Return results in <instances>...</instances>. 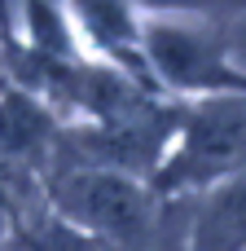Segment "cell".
I'll return each mask as SVG.
<instances>
[{
  "mask_svg": "<svg viewBox=\"0 0 246 251\" xmlns=\"http://www.w3.org/2000/svg\"><path fill=\"white\" fill-rule=\"evenodd\" d=\"M62 119L26 88L0 93V163L22 168L31 176H44L57 159Z\"/></svg>",
  "mask_w": 246,
  "mask_h": 251,
  "instance_id": "obj_4",
  "label": "cell"
},
{
  "mask_svg": "<svg viewBox=\"0 0 246 251\" xmlns=\"http://www.w3.org/2000/svg\"><path fill=\"white\" fill-rule=\"evenodd\" d=\"M185 251H246V168L194 194Z\"/></svg>",
  "mask_w": 246,
  "mask_h": 251,
  "instance_id": "obj_5",
  "label": "cell"
},
{
  "mask_svg": "<svg viewBox=\"0 0 246 251\" xmlns=\"http://www.w3.org/2000/svg\"><path fill=\"white\" fill-rule=\"evenodd\" d=\"M141 49L158 97L180 106L207 97H246V66L233 62L224 18H141Z\"/></svg>",
  "mask_w": 246,
  "mask_h": 251,
  "instance_id": "obj_2",
  "label": "cell"
},
{
  "mask_svg": "<svg viewBox=\"0 0 246 251\" xmlns=\"http://www.w3.org/2000/svg\"><path fill=\"white\" fill-rule=\"evenodd\" d=\"M238 168H246V97H207L185 106L180 137L150 190L163 203H176L211 190Z\"/></svg>",
  "mask_w": 246,
  "mask_h": 251,
  "instance_id": "obj_3",
  "label": "cell"
},
{
  "mask_svg": "<svg viewBox=\"0 0 246 251\" xmlns=\"http://www.w3.org/2000/svg\"><path fill=\"white\" fill-rule=\"evenodd\" d=\"M44 194H48V216L88 234L106 251H150L167 212V203L145 181L88 168L62 154L44 172Z\"/></svg>",
  "mask_w": 246,
  "mask_h": 251,
  "instance_id": "obj_1",
  "label": "cell"
}]
</instances>
